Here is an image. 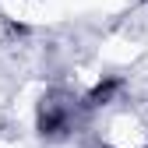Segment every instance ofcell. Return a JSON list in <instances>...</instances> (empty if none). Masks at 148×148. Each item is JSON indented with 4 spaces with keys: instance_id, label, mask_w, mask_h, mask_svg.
Returning a JSON list of instances; mask_svg holds the SVG:
<instances>
[{
    "instance_id": "obj_1",
    "label": "cell",
    "mask_w": 148,
    "mask_h": 148,
    "mask_svg": "<svg viewBox=\"0 0 148 148\" xmlns=\"http://www.w3.org/2000/svg\"><path fill=\"white\" fill-rule=\"evenodd\" d=\"M74 127V102L60 95H42L39 109H35V131L46 141H60Z\"/></svg>"
},
{
    "instance_id": "obj_2",
    "label": "cell",
    "mask_w": 148,
    "mask_h": 148,
    "mask_svg": "<svg viewBox=\"0 0 148 148\" xmlns=\"http://www.w3.org/2000/svg\"><path fill=\"white\" fill-rule=\"evenodd\" d=\"M116 92H123V78L109 74V78H102V81H95V85H92V92L85 95V106H88V109L106 106V102H113V99H116Z\"/></svg>"
}]
</instances>
